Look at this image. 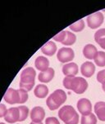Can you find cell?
<instances>
[{
  "instance_id": "cell-28",
  "label": "cell",
  "mask_w": 105,
  "mask_h": 124,
  "mask_svg": "<svg viewBox=\"0 0 105 124\" xmlns=\"http://www.w3.org/2000/svg\"><path fill=\"white\" fill-rule=\"evenodd\" d=\"M7 112H8V109H7L5 105H3V104H0V118L5 117Z\"/></svg>"
},
{
  "instance_id": "cell-9",
  "label": "cell",
  "mask_w": 105,
  "mask_h": 124,
  "mask_svg": "<svg viewBox=\"0 0 105 124\" xmlns=\"http://www.w3.org/2000/svg\"><path fill=\"white\" fill-rule=\"evenodd\" d=\"M30 119L35 123H41L45 117V111L40 106H35L30 111Z\"/></svg>"
},
{
  "instance_id": "cell-6",
  "label": "cell",
  "mask_w": 105,
  "mask_h": 124,
  "mask_svg": "<svg viewBox=\"0 0 105 124\" xmlns=\"http://www.w3.org/2000/svg\"><path fill=\"white\" fill-rule=\"evenodd\" d=\"M104 16L101 12H97L87 16V25L90 29H97L104 23Z\"/></svg>"
},
{
  "instance_id": "cell-27",
  "label": "cell",
  "mask_w": 105,
  "mask_h": 124,
  "mask_svg": "<svg viewBox=\"0 0 105 124\" xmlns=\"http://www.w3.org/2000/svg\"><path fill=\"white\" fill-rule=\"evenodd\" d=\"M45 124H60V122L55 117H48L46 118Z\"/></svg>"
},
{
  "instance_id": "cell-21",
  "label": "cell",
  "mask_w": 105,
  "mask_h": 124,
  "mask_svg": "<svg viewBox=\"0 0 105 124\" xmlns=\"http://www.w3.org/2000/svg\"><path fill=\"white\" fill-rule=\"evenodd\" d=\"M94 61H95L96 65L99 66V67L105 66V52L103 51H98Z\"/></svg>"
},
{
  "instance_id": "cell-3",
  "label": "cell",
  "mask_w": 105,
  "mask_h": 124,
  "mask_svg": "<svg viewBox=\"0 0 105 124\" xmlns=\"http://www.w3.org/2000/svg\"><path fill=\"white\" fill-rule=\"evenodd\" d=\"M36 76V72L32 67H27L22 70L21 73V78H20V88L30 92L35 86V79Z\"/></svg>"
},
{
  "instance_id": "cell-1",
  "label": "cell",
  "mask_w": 105,
  "mask_h": 124,
  "mask_svg": "<svg viewBox=\"0 0 105 124\" xmlns=\"http://www.w3.org/2000/svg\"><path fill=\"white\" fill-rule=\"evenodd\" d=\"M62 84L66 89L73 91L76 94H83L88 88V83L82 77H65Z\"/></svg>"
},
{
  "instance_id": "cell-30",
  "label": "cell",
  "mask_w": 105,
  "mask_h": 124,
  "mask_svg": "<svg viewBox=\"0 0 105 124\" xmlns=\"http://www.w3.org/2000/svg\"><path fill=\"white\" fill-rule=\"evenodd\" d=\"M102 89L104 92H105V83L104 84H102Z\"/></svg>"
},
{
  "instance_id": "cell-4",
  "label": "cell",
  "mask_w": 105,
  "mask_h": 124,
  "mask_svg": "<svg viewBox=\"0 0 105 124\" xmlns=\"http://www.w3.org/2000/svg\"><path fill=\"white\" fill-rule=\"evenodd\" d=\"M58 117L65 124H78L79 114L71 105H64L58 111Z\"/></svg>"
},
{
  "instance_id": "cell-11",
  "label": "cell",
  "mask_w": 105,
  "mask_h": 124,
  "mask_svg": "<svg viewBox=\"0 0 105 124\" xmlns=\"http://www.w3.org/2000/svg\"><path fill=\"white\" fill-rule=\"evenodd\" d=\"M80 72L81 74L86 78L92 77L95 72V64L90 61H86L80 66Z\"/></svg>"
},
{
  "instance_id": "cell-13",
  "label": "cell",
  "mask_w": 105,
  "mask_h": 124,
  "mask_svg": "<svg viewBox=\"0 0 105 124\" xmlns=\"http://www.w3.org/2000/svg\"><path fill=\"white\" fill-rule=\"evenodd\" d=\"M55 71L53 68H48V70L44 72H40L38 75V79L40 83H49L54 77Z\"/></svg>"
},
{
  "instance_id": "cell-12",
  "label": "cell",
  "mask_w": 105,
  "mask_h": 124,
  "mask_svg": "<svg viewBox=\"0 0 105 124\" xmlns=\"http://www.w3.org/2000/svg\"><path fill=\"white\" fill-rule=\"evenodd\" d=\"M78 65L74 62L67 63L62 66V73L66 77L76 76L78 74Z\"/></svg>"
},
{
  "instance_id": "cell-15",
  "label": "cell",
  "mask_w": 105,
  "mask_h": 124,
  "mask_svg": "<svg viewBox=\"0 0 105 124\" xmlns=\"http://www.w3.org/2000/svg\"><path fill=\"white\" fill-rule=\"evenodd\" d=\"M95 113L97 118L100 121L105 122V102L104 101H99L96 102L94 107Z\"/></svg>"
},
{
  "instance_id": "cell-26",
  "label": "cell",
  "mask_w": 105,
  "mask_h": 124,
  "mask_svg": "<svg viewBox=\"0 0 105 124\" xmlns=\"http://www.w3.org/2000/svg\"><path fill=\"white\" fill-rule=\"evenodd\" d=\"M97 80L101 84L105 83V70H100L97 74Z\"/></svg>"
},
{
  "instance_id": "cell-19",
  "label": "cell",
  "mask_w": 105,
  "mask_h": 124,
  "mask_svg": "<svg viewBox=\"0 0 105 124\" xmlns=\"http://www.w3.org/2000/svg\"><path fill=\"white\" fill-rule=\"evenodd\" d=\"M76 35L73 34L72 32L66 31L65 37H64V39L62 43L66 46H71V45H73V44L76 43Z\"/></svg>"
},
{
  "instance_id": "cell-22",
  "label": "cell",
  "mask_w": 105,
  "mask_h": 124,
  "mask_svg": "<svg viewBox=\"0 0 105 124\" xmlns=\"http://www.w3.org/2000/svg\"><path fill=\"white\" fill-rule=\"evenodd\" d=\"M69 28H70L71 30L74 31V32H80L85 28V22L83 20H79L78 21L71 25L69 26Z\"/></svg>"
},
{
  "instance_id": "cell-5",
  "label": "cell",
  "mask_w": 105,
  "mask_h": 124,
  "mask_svg": "<svg viewBox=\"0 0 105 124\" xmlns=\"http://www.w3.org/2000/svg\"><path fill=\"white\" fill-rule=\"evenodd\" d=\"M67 101V94L63 90L57 89L47 98L46 105L50 110H56Z\"/></svg>"
},
{
  "instance_id": "cell-16",
  "label": "cell",
  "mask_w": 105,
  "mask_h": 124,
  "mask_svg": "<svg viewBox=\"0 0 105 124\" xmlns=\"http://www.w3.org/2000/svg\"><path fill=\"white\" fill-rule=\"evenodd\" d=\"M41 52L48 56H52L57 52V45L53 41H48L41 47Z\"/></svg>"
},
{
  "instance_id": "cell-8",
  "label": "cell",
  "mask_w": 105,
  "mask_h": 124,
  "mask_svg": "<svg viewBox=\"0 0 105 124\" xmlns=\"http://www.w3.org/2000/svg\"><path fill=\"white\" fill-rule=\"evenodd\" d=\"M77 108L82 115H87L92 113V104L86 98H81L77 102Z\"/></svg>"
},
{
  "instance_id": "cell-32",
  "label": "cell",
  "mask_w": 105,
  "mask_h": 124,
  "mask_svg": "<svg viewBox=\"0 0 105 124\" xmlns=\"http://www.w3.org/2000/svg\"><path fill=\"white\" fill-rule=\"evenodd\" d=\"M0 124H5V123H0Z\"/></svg>"
},
{
  "instance_id": "cell-17",
  "label": "cell",
  "mask_w": 105,
  "mask_h": 124,
  "mask_svg": "<svg viewBox=\"0 0 105 124\" xmlns=\"http://www.w3.org/2000/svg\"><path fill=\"white\" fill-rule=\"evenodd\" d=\"M98 52V49L93 44H87L83 48V55L86 58L89 60H94Z\"/></svg>"
},
{
  "instance_id": "cell-34",
  "label": "cell",
  "mask_w": 105,
  "mask_h": 124,
  "mask_svg": "<svg viewBox=\"0 0 105 124\" xmlns=\"http://www.w3.org/2000/svg\"></svg>"
},
{
  "instance_id": "cell-24",
  "label": "cell",
  "mask_w": 105,
  "mask_h": 124,
  "mask_svg": "<svg viewBox=\"0 0 105 124\" xmlns=\"http://www.w3.org/2000/svg\"><path fill=\"white\" fill-rule=\"evenodd\" d=\"M103 39H105V29L104 28L97 30L95 34V41L97 43Z\"/></svg>"
},
{
  "instance_id": "cell-10",
  "label": "cell",
  "mask_w": 105,
  "mask_h": 124,
  "mask_svg": "<svg viewBox=\"0 0 105 124\" xmlns=\"http://www.w3.org/2000/svg\"><path fill=\"white\" fill-rule=\"evenodd\" d=\"M20 118V112L18 107H13L8 109V112L4 117L6 122L8 123H14L16 122H19Z\"/></svg>"
},
{
  "instance_id": "cell-31",
  "label": "cell",
  "mask_w": 105,
  "mask_h": 124,
  "mask_svg": "<svg viewBox=\"0 0 105 124\" xmlns=\"http://www.w3.org/2000/svg\"><path fill=\"white\" fill-rule=\"evenodd\" d=\"M30 124H43V123H35V122H31V123Z\"/></svg>"
},
{
  "instance_id": "cell-29",
  "label": "cell",
  "mask_w": 105,
  "mask_h": 124,
  "mask_svg": "<svg viewBox=\"0 0 105 124\" xmlns=\"http://www.w3.org/2000/svg\"><path fill=\"white\" fill-rule=\"evenodd\" d=\"M98 43H99V45L101 46L103 49L105 50V39H103L102 40H100Z\"/></svg>"
},
{
  "instance_id": "cell-18",
  "label": "cell",
  "mask_w": 105,
  "mask_h": 124,
  "mask_svg": "<svg viewBox=\"0 0 105 124\" xmlns=\"http://www.w3.org/2000/svg\"><path fill=\"white\" fill-rule=\"evenodd\" d=\"M34 94L37 98H45L48 94V88L44 84H39L35 88Z\"/></svg>"
},
{
  "instance_id": "cell-23",
  "label": "cell",
  "mask_w": 105,
  "mask_h": 124,
  "mask_svg": "<svg viewBox=\"0 0 105 124\" xmlns=\"http://www.w3.org/2000/svg\"><path fill=\"white\" fill-rule=\"evenodd\" d=\"M19 112H20V118L19 122L25 121L27 118L28 115H29V108L28 107H26L25 105H21L19 106Z\"/></svg>"
},
{
  "instance_id": "cell-2",
  "label": "cell",
  "mask_w": 105,
  "mask_h": 124,
  "mask_svg": "<svg viewBox=\"0 0 105 124\" xmlns=\"http://www.w3.org/2000/svg\"><path fill=\"white\" fill-rule=\"evenodd\" d=\"M3 100L7 103L13 105V104H23L27 101L28 93L23 89L16 90L13 88H8L3 96Z\"/></svg>"
},
{
  "instance_id": "cell-20",
  "label": "cell",
  "mask_w": 105,
  "mask_h": 124,
  "mask_svg": "<svg viewBox=\"0 0 105 124\" xmlns=\"http://www.w3.org/2000/svg\"><path fill=\"white\" fill-rule=\"evenodd\" d=\"M97 123V118L96 115L93 113L87 114L82 115L81 119H80V124H96Z\"/></svg>"
},
{
  "instance_id": "cell-25",
  "label": "cell",
  "mask_w": 105,
  "mask_h": 124,
  "mask_svg": "<svg viewBox=\"0 0 105 124\" xmlns=\"http://www.w3.org/2000/svg\"><path fill=\"white\" fill-rule=\"evenodd\" d=\"M65 34H66V30H62L60 33H58L57 34H56L54 37H53V40L59 42V43H62L64 39V37H65Z\"/></svg>"
},
{
  "instance_id": "cell-7",
  "label": "cell",
  "mask_w": 105,
  "mask_h": 124,
  "mask_svg": "<svg viewBox=\"0 0 105 124\" xmlns=\"http://www.w3.org/2000/svg\"><path fill=\"white\" fill-rule=\"evenodd\" d=\"M75 53L70 47H62L57 51V58L61 63H67L74 59Z\"/></svg>"
},
{
  "instance_id": "cell-14",
  "label": "cell",
  "mask_w": 105,
  "mask_h": 124,
  "mask_svg": "<svg viewBox=\"0 0 105 124\" xmlns=\"http://www.w3.org/2000/svg\"><path fill=\"white\" fill-rule=\"evenodd\" d=\"M35 68L41 72H44L49 68V61L45 56H39L35 61Z\"/></svg>"
},
{
  "instance_id": "cell-33",
  "label": "cell",
  "mask_w": 105,
  "mask_h": 124,
  "mask_svg": "<svg viewBox=\"0 0 105 124\" xmlns=\"http://www.w3.org/2000/svg\"><path fill=\"white\" fill-rule=\"evenodd\" d=\"M103 11H104V12H105V9H104V10H103Z\"/></svg>"
}]
</instances>
